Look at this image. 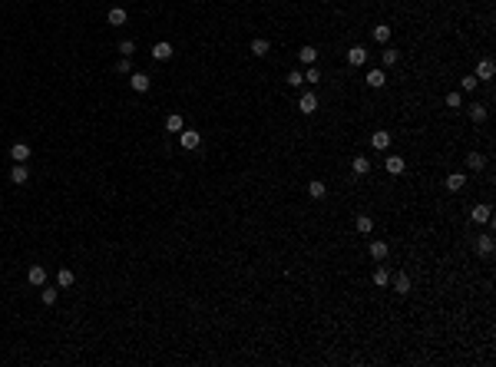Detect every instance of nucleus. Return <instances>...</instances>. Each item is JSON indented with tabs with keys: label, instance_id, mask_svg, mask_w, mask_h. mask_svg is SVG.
<instances>
[{
	"label": "nucleus",
	"instance_id": "f257e3e1",
	"mask_svg": "<svg viewBox=\"0 0 496 367\" xmlns=\"http://www.w3.org/2000/svg\"><path fill=\"white\" fill-rule=\"evenodd\" d=\"M179 143H182V149H185V152H192V149H199L202 136H199L195 129H182V133H179Z\"/></svg>",
	"mask_w": 496,
	"mask_h": 367
},
{
	"label": "nucleus",
	"instance_id": "f03ea898",
	"mask_svg": "<svg viewBox=\"0 0 496 367\" xmlns=\"http://www.w3.org/2000/svg\"><path fill=\"white\" fill-rule=\"evenodd\" d=\"M27 281L37 285V288H43L47 285V268H43V265H30V268H27Z\"/></svg>",
	"mask_w": 496,
	"mask_h": 367
},
{
	"label": "nucleus",
	"instance_id": "7ed1b4c3",
	"mask_svg": "<svg viewBox=\"0 0 496 367\" xmlns=\"http://www.w3.org/2000/svg\"><path fill=\"white\" fill-rule=\"evenodd\" d=\"M347 63H351V66H364V63H367V47H361V43L351 47V50H347Z\"/></svg>",
	"mask_w": 496,
	"mask_h": 367
},
{
	"label": "nucleus",
	"instance_id": "20e7f679",
	"mask_svg": "<svg viewBox=\"0 0 496 367\" xmlns=\"http://www.w3.org/2000/svg\"><path fill=\"white\" fill-rule=\"evenodd\" d=\"M470 218H473V222H489V218H493V205H489V202H480V205H473Z\"/></svg>",
	"mask_w": 496,
	"mask_h": 367
},
{
	"label": "nucleus",
	"instance_id": "39448f33",
	"mask_svg": "<svg viewBox=\"0 0 496 367\" xmlns=\"http://www.w3.org/2000/svg\"><path fill=\"white\" fill-rule=\"evenodd\" d=\"M298 109L305 112V116H311V112L318 109V93H301V99H298Z\"/></svg>",
	"mask_w": 496,
	"mask_h": 367
},
{
	"label": "nucleus",
	"instance_id": "423d86ee",
	"mask_svg": "<svg viewBox=\"0 0 496 367\" xmlns=\"http://www.w3.org/2000/svg\"><path fill=\"white\" fill-rule=\"evenodd\" d=\"M129 83H133L136 93H149V86H152V80L146 73H129Z\"/></svg>",
	"mask_w": 496,
	"mask_h": 367
},
{
	"label": "nucleus",
	"instance_id": "0eeeda50",
	"mask_svg": "<svg viewBox=\"0 0 496 367\" xmlns=\"http://www.w3.org/2000/svg\"><path fill=\"white\" fill-rule=\"evenodd\" d=\"M493 73H496V63H493V60H480L473 76H476V80H493Z\"/></svg>",
	"mask_w": 496,
	"mask_h": 367
},
{
	"label": "nucleus",
	"instance_id": "6e6552de",
	"mask_svg": "<svg viewBox=\"0 0 496 367\" xmlns=\"http://www.w3.org/2000/svg\"><path fill=\"white\" fill-rule=\"evenodd\" d=\"M27 179H30V169H27V162H17L14 172H10V182H14V185H24Z\"/></svg>",
	"mask_w": 496,
	"mask_h": 367
},
{
	"label": "nucleus",
	"instance_id": "1a4fd4ad",
	"mask_svg": "<svg viewBox=\"0 0 496 367\" xmlns=\"http://www.w3.org/2000/svg\"><path fill=\"white\" fill-rule=\"evenodd\" d=\"M367 252H370V258H374V262H384L390 248H387V241H377V238H374V241L367 245Z\"/></svg>",
	"mask_w": 496,
	"mask_h": 367
},
{
	"label": "nucleus",
	"instance_id": "9d476101",
	"mask_svg": "<svg viewBox=\"0 0 496 367\" xmlns=\"http://www.w3.org/2000/svg\"><path fill=\"white\" fill-rule=\"evenodd\" d=\"M390 285H394V291H397V295H407V291H410V275L397 272L394 278H390Z\"/></svg>",
	"mask_w": 496,
	"mask_h": 367
},
{
	"label": "nucleus",
	"instance_id": "9b49d317",
	"mask_svg": "<svg viewBox=\"0 0 496 367\" xmlns=\"http://www.w3.org/2000/svg\"><path fill=\"white\" fill-rule=\"evenodd\" d=\"M106 20H110V27H123V24L129 20V14H126L123 7H113L110 14H106Z\"/></svg>",
	"mask_w": 496,
	"mask_h": 367
},
{
	"label": "nucleus",
	"instance_id": "f8f14e48",
	"mask_svg": "<svg viewBox=\"0 0 496 367\" xmlns=\"http://www.w3.org/2000/svg\"><path fill=\"white\" fill-rule=\"evenodd\" d=\"M404 166H407V162H404L401 156H387V162H384V169L390 172V176H401V172H404Z\"/></svg>",
	"mask_w": 496,
	"mask_h": 367
},
{
	"label": "nucleus",
	"instance_id": "ddd939ff",
	"mask_svg": "<svg viewBox=\"0 0 496 367\" xmlns=\"http://www.w3.org/2000/svg\"><path fill=\"white\" fill-rule=\"evenodd\" d=\"M10 159H14V162H27V159H30V146H27V143H17L14 149H10Z\"/></svg>",
	"mask_w": 496,
	"mask_h": 367
},
{
	"label": "nucleus",
	"instance_id": "4468645a",
	"mask_svg": "<svg viewBox=\"0 0 496 367\" xmlns=\"http://www.w3.org/2000/svg\"><path fill=\"white\" fill-rule=\"evenodd\" d=\"M298 60H301V63H308V66H315V63H318V50L308 43V47L298 50Z\"/></svg>",
	"mask_w": 496,
	"mask_h": 367
},
{
	"label": "nucleus",
	"instance_id": "2eb2a0df",
	"mask_svg": "<svg viewBox=\"0 0 496 367\" xmlns=\"http://www.w3.org/2000/svg\"><path fill=\"white\" fill-rule=\"evenodd\" d=\"M370 146L384 152L387 146H390V133H387V129H380V133H374V136H370Z\"/></svg>",
	"mask_w": 496,
	"mask_h": 367
},
{
	"label": "nucleus",
	"instance_id": "dca6fc26",
	"mask_svg": "<svg viewBox=\"0 0 496 367\" xmlns=\"http://www.w3.org/2000/svg\"><path fill=\"white\" fill-rule=\"evenodd\" d=\"M169 56H172V43H156V47H152V60H156V63H159V60H169Z\"/></svg>",
	"mask_w": 496,
	"mask_h": 367
},
{
	"label": "nucleus",
	"instance_id": "f3484780",
	"mask_svg": "<svg viewBox=\"0 0 496 367\" xmlns=\"http://www.w3.org/2000/svg\"><path fill=\"white\" fill-rule=\"evenodd\" d=\"M384 83H387V73H384V70H370V73H367V86H370V89H380Z\"/></svg>",
	"mask_w": 496,
	"mask_h": 367
},
{
	"label": "nucleus",
	"instance_id": "a211bd4d",
	"mask_svg": "<svg viewBox=\"0 0 496 367\" xmlns=\"http://www.w3.org/2000/svg\"><path fill=\"white\" fill-rule=\"evenodd\" d=\"M463 185H466V176H463V172H450V176H447V189H450V192H460Z\"/></svg>",
	"mask_w": 496,
	"mask_h": 367
},
{
	"label": "nucleus",
	"instance_id": "6ab92c4d",
	"mask_svg": "<svg viewBox=\"0 0 496 367\" xmlns=\"http://www.w3.org/2000/svg\"><path fill=\"white\" fill-rule=\"evenodd\" d=\"M308 195H311V199H324V195H328V185H324L321 179H315V182H308Z\"/></svg>",
	"mask_w": 496,
	"mask_h": 367
},
{
	"label": "nucleus",
	"instance_id": "aec40b11",
	"mask_svg": "<svg viewBox=\"0 0 496 367\" xmlns=\"http://www.w3.org/2000/svg\"><path fill=\"white\" fill-rule=\"evenodd\" d=\"M165 129H169V133H182V129H185V119H182L179 112H172V116H165Z\"/></svg>",
	"mask_w": 496,
	"mask_h": 367
},
{
	"label": "nucleus",
	"instance_id": "412c9836",
	"mask_svg": "<svg viewBox=\"0 0 496 367\" xmlns=\"http://www.w3.org/2000/svg\"><path fill=\"white\" fill-rule=\"evenodd\" d=\"M73 281H76V275H73L70 268H60V272H56V285L60 288H73Z\"/></svg>",
	"mask_w": 496,
	"mask_h": 367
},
{
	"label": "nucleus",
	"instance_id": "4be33fe9",
	"mask_svg": "<svg viewBox=\"0 0 496 367\" xmlns=\"http://www.w3.org/2000/svg\"><path fill=\"white\" fill-rule=\"evenodd\" d=\"M476 252H480V255H493V235H480V241H476Z\"/></svg>",
	"mask_w": 496,
	"mask_h": 367
},
{
	"label": "nucleus",
	"instance_id": "5701e85b",
	"mask_svg": "<svg viewBox=\"0 0 496 367\" xmlns=\"http://www.w3.org/2000/svg\"><path fill=\"white\" fill-rule=\"evenodd\" d=\"M483 166H486V159H483L480 152H470V156H466V169H473V172H480Z\"/></svg>",
	"mask_w": 496,
	"mask_h": 367
},
{
	"label": "nucleus",
	"instance_id": "b1692460",
	"mask_svg": "<svg viewBox=\"0 0 496 367\" xmlns=\"http://www.w3.org/2000/svg\"><path fill=\"white\" fill-rule=\"evenodd\" d=\"M354 228L361 231V235H370V228H374V218H370V215H357Z\"/></svg>",
	"mask_w": 496,
	"mask_h": 367
},
{
	"label": "nucleus",
	"instance_id": "393cba45",
	"mask_svg": "<svg viewBox=\"0 0 496 367\" xmlns=\"http://www.w3.org/2000/svg\"><path fill=\"white\" fill-rule=\"evenodd\" d=\"M351 166H354L357 176H367V172H370V159H364V156H354V162H351Z\"/></svg>",
	"mask_w": 496,
	"mask_h": 367
},
{
	"label": "nucleus",
	"instance_id": "a878e982",
	"mask_svg": "<svg viewBox=\"0 0 496 367\" xmlns=\"http://www.w3.org/2000/svg\"><path fill=\"white\" fill-rule=\"evenodd\" d=\"M374 40H377V43H387V40H390V27H387V24H377V27H374Z\"/></svg>",
	"mask_w": 496,
	"mask_h": 367
},
{
	"label": "nucleus",
	"instance_id": "bb28decb",
	"mask_svg": "<svg viewBox=\"0 0 496 367\" xmlns=\"http://www.w3.org/2000/svg\"><path fill=\"white\" fill-rule=\"evenodd\" d=\"M374 285H377V288H384V285H390V272H387L384 265H380L377 272H374Z\"/></svg>",
	"mask_w": 496,
	"mask_h": 367
},
{
	"label": "nucleus",
	"instance_id": "cd10ccee",
	"mask_svg": "<svg viewBox=\"0 0 496 367\" xmlns=\"http://www.w3.org/2000/svg\"><path fill=\"white\" fill-rule=\"evenodd\" d=\"M470 119H473V123H483V119H486V109L473 103V106H470Z\"/></svg>",
	"mask_w": 496,
	"mask_h": 367
},
{
	"label": "nucleus",
	"instance_id": "c85d7f7f",
	"mask_svg": "<svg viewBox=\"0 0 496 367\" xmlns=\"http://www.w3.org/2000/svg\"><path fill=\"white\" fill-rule=\"evenodd\" d=\"M380 63L384 66H397V50H384V53H380Z\"/></svg>",
	"mask_w": 496,
	"mask_h": 367
},
{
	"label": "nucleus",
	"instance_id": "c756f323",
	"mask_svg": "<svg viewBox=\"0 0 496 367\" xmlns=\"http://www.w3.org/2000/svg\"><path fill=\"white\" fill-rule=\"evenodd\" d=\"M252 53L255 56H265L268 53V40H252Z\"/></svg>",
	"mask_w": 496,
	"mask_h": 367
},
{
	"label": "nucleus",
	"instance_id": "7c9ffc66",
	"mask_svg": "<svg viewBox=\"0 0 496 367\" xmlns=\"http://www.w3.org/2000/svg\"><path fill=\"white\" fill-rule=\"evenodd\" d=\"M119 53H123V56H133L136 53V40H123V43H119Z\"/></svg>",
	"mask_w": 496,
	"mask_h": 367
},
{
	"label": "nucleus",
	"instance_id": "2f4dec72",
	"mask_svg": "<svg viewBox=\"0 0 496 367\" xmlns=\"http://www.w3.org/2000/svg\"><path fill=\"white\" fill-rule=\"evenodd\" d=\"M301 83H305V76H301L298 70H291V73H288V86H294V89H298Z\"/></svg>",
	"mask_w": 496,
	"mask_h": 367
},
{
	"label": "nucleus",
	"instance_id": "473e14b6",
	"mask_svg": "<svg viewBox=\"0 0 496 367\" xmlns=\"http://www.w3.org/2000/svg\"><path fill=\"white\" fill-rule=\"evenodd\" d=\"M56 295H60V291H53V288H43V304H56Z\"/></svg>",
	"mask_w": 496,
	"mask_h": 367
},
{
	"label": "nucleus",
	"instance_id": "72a5a7b5",
	"mask_svg": "<svg viewBox=\"0 0 496 367\" xmlns=\"http://www.w3.org/2000/svg\"><path fill=\"white\" fill-rule=\"evenodd\" d=\"M476 83H480V80H476V76L470 73V76H463V80H460V86H463L466 93H470V89H476Z\"/></svg>",
	"mask_w": 496,
	"mask_h": 367
},
{
	"label": "nucleus",
	"instance_id": "f704fd0d",
	"mask_svg": "<svg viewBox=\"0 0 496 367\" xmlns=\"http://www.w3.org/2000/svg\"><path fill=\"white\" fill-rule=\"evenodd\" d=\"M321 80V73H318V66H308V73H305V83H318Z\"/></svg>",
	"mask_w": 496,
	"mask_h": 367
},
{
	"label": "nucleus",
	"instance_id": "c9c22d12",
	"mask_svg": "<svg viewBox=\"0 0 496 367\" xmlns=\"http://www.w3.org/2000/svg\"><path fill=\"white\" fill-rule=\"evenodd\" d=\"M116 73H133V63H129V56H123L116 63Z\"/></svg>",
	"mask_w": 496,
	"mask_h": 367
},
{
	"label": "nucleus",
	"instance_id": "e433bc0d",
	"mask_svg": "<svg viewBox=\"0 0 496 367\" xmlns=\"http://www.w3.org/2000/svg\"><path fill=\"white\" fill-rule=\"evenodd\" d=\"M460 103H463V96L460 93H447V106H460Z\"/></svg>",
	"mask_w": 496,
	"mask_h": 367
}]
</instances>
